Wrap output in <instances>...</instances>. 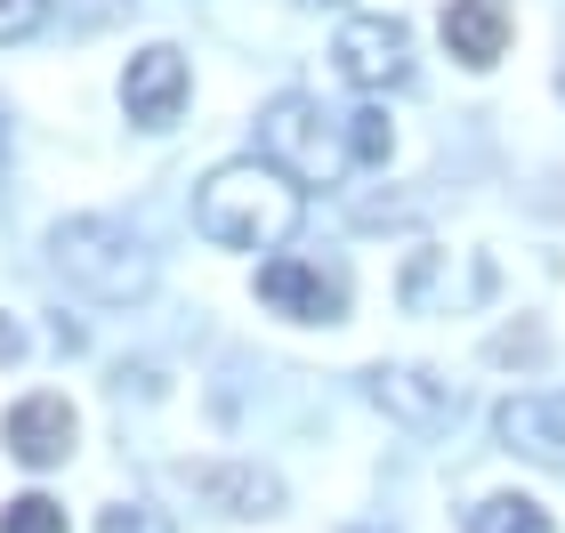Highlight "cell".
Here are the masks:
<instances>
[{"instance_id":"18","label":"cell","mask_w":565,"mask_h":533,"mask_svg":"<svg viewBox=\"0 0 565 533\" xmlns=\"http://www.w3.org/2000/svg\"><path fill=\"white\" fill-rule=\"evenodd\" d=\"M65 9H73V17H82V24H97V17H114V9H121V0H65Z\"/></svg>"},{"instance_id":"15","label":"cell","mask_w":565,"mask_h":533,"mask_svg":"<svg viewBox=\"0 0 565 533\" xmlns=\"http://www.w3.org/2000/svg\"><path fill=\"white\" fill-rule=\"evenodd\" d=\"M97 533H178L162 510H146V501H114L106 518H97Z\"/></svg>"},{"instance_id":"7","label":"cell","mask_w":565,"mask_h":533,"mask_svg":"<svg viewBox=\"0 0 565 533\" xmlns=\"http://www.w3.org/2000/svg\"><path fill=\"white\" fill-rule=\"evenodd\" d=\"M259 299L275 316H291V323H340L348 316V284L331 267H316V259H291V250L259 267Z\"/></svg>"},{"instance_id":"10","label":"cell","mask_w":565,"mask_h":533,"mask_svg":"<svg viewBox=\"0 0 565 533\" xmlns=\"http://www.w3.org/2000/svg\"><path fill=\"white\" fill-rule=\"evenodd\" d=\"M493 437H501L509 452H518V461L565 469V404H557V396H501Z\"/></svg>"},{"instance_id":"5","label":"cell","mask_w":565,"mask_h":533,"mask_svg":"<svg viewBox=\"0 0 565 533\" xmlns=\"http://www.w3.org/2000/svg\"><path fill=\"white\" fill-rule=\"evenodd\" d=\"M178 486L218 518H275L282 510V477L259 461H178Z\"/></svg>"},{"instance_id":"14","label":"cell","mask_w":565,"mask_h":533,"mask_svg":"<svg viewBox=\"0 0 565 533\" xmlns=\"http://www.w3.org/2000/svg\"><path fill=\"white\" fill-rule=\"evenodd\" d=\"M0 533H65V510L49 493H17L9 510H0Z\"/></svg>"},{"instance_id":"20","label":"cell","mask_w":565,"mask_h":533,"mask_svg":"<svg viewBox=\"0 0 565 533\" xmlns=\"http://www.w3.org/2000/svg\"><path fill=\"white\" fill-rule=\"evenodd\" d=\"M557 97H565V73H557Z\"/></svg>"},{"instance_id":"17","label":"cell","mask_w":565,"mask_h":533,"mask_svg":"<svg viewBox=\"0 0 565 533\" xmlns=\"http://www.w3.org/2000/svg\"><path fill=\"white\" fill-rule=\"evenodd\" d=\"M493 355H525V364H533V355H542V332H501Z\"/></svg>"},{"instance_id":"6","label":"cell","mask_w":565,"mask_h":533,"mask_svg":"<svg viewBox=\"0 0 565 533\" xmlns=\"http://www.w3.org/2000/svg\"><path fill=\"white\" fill-rule=\"evenodd\" d=\"M331 57H340V73L355 89H396L413 73V33H404V17H348Z\"/></svg>"},{"instance_id":"19","label":"cell","mask_w":565,"mask_h":533,"mask_svg":"<svg viewBox=\"0 0 565 533\" xmlns=\"http://www.w3.org/2000/svg\"><path fill=\"white\" fill-rule=\"evenodd\" d=\"M17 348H24V340H17V323H9V316H0V355H17Z\"/></svg>"},{"instance_id":"12","label":"cell","mask_w":565,"mask_h":533,"mask_svg":"<svg viewBox=\"0 0 565 533\" xmlns=\"http://www.w3.org/2000/svg\"><path fill=\"white\" fill-rule=\"evenodd\" d=\"M460 525H469V533H557L533 493H484V501L460 510Z\"/></svg>"},{"instance_id":"8","label":"cell","mask_w":565,"mask_h":533,"mask_svg":"<svg viewBox=\"0 0 565 533\" xmlns=\"http://www.w3.org/2000/svg\"><path fill=\"white\" fill-rule=\"evenodd\" d=\"M186 89H194V73H186V57H178L170 41L138 49L130 73H121V106H130L138 130H170V121L186 114Z\"/></svg>"},{"instance_id":"4","label":"cell","mask_w":565,"mask_h":533,"mask_svg":"<svg viewBox=\"0 0 565 533\" xmlns=\"http://www.w3.org/2000/svg\"><path fill=\"white\" fill-rule=\"evenodd\" d=\"M364 396L388 420H404L413 437H436V428L460 420V388H452L445 372H428V364H372L364 372Z\"/></svg>"},{"instance_id":"2","label":"cell","mask_w":565,"mask_h":533,"mask_svg":"<svg viewBox=\"0 0 565 533\" xmlns=\"http://www.w3.org/2000/svg\"><path fill=\"white\" fill-rule=\"evenodd\" d=\"M49 259L97 308H130V299L153 291V259L121 218H57L49 226Z\"/></svg>"},{"instance_id":"13","label":"cell","mask_w":565,"mask_h":533,"mask_svg":"<svg viewBox=\"0 0 565 533\" xmlns=\"http://www.w3.org/2000/svg\"><path fill=\"white\" fill-rule=\"evenodd\" d=\"M388 146H396V130H388V114H380V106H355L348 114V154L355 162H388Z\"/></svg>"},{"instance_id":"1","label":"cell","mask_w":565,"mask_h":533,"mask_svg":"<svg viewBox=\"0 0 565 533\" xmlns=\"http://www.w3.org/2000/svg\"><path fill=\"white\" fill-rule=\"evenodd\" d=\"M194 226L218 250H275L282 259V243H291V226H299V186L275 162H259V154L250 162H218L194 186Z\"/></svg>"},{"instance_id":"16","label":"cell","mask_w":565,"mask_h":533,"mask_svg":"<svg viewBox=\"0 0 565 533\" xmlns=\"http://www.w3.org/2000/svg\"><path fill=\"white\" fill-rule=\"evenodd\" d=\"M49 0H0V41H17V33H33Z\"/></svg>"},{"instance_id":"11","label":"cell","mask_w":565,"mask_h":533,"mask_svg":"<svg viewBox=\"0 0 565 533\" xmlns=\"http://www.w3.org/2000/svg\"><path fill=\"white\" fill-rule=\"evenodd\" d=\"M445 49L460 65H501L509 49V0H445Z\"/></svg>"},{"instance_id":"9","label":"cell","mask_w":565,"mask_h":533,"mask_svg":"<svg viewBox=\"0 0 565 533\" xmlns=\"http://www.w3.org/2000/svg\"><path fill=\"white\" fill-rule=\"evenodd\" d=\"M0 445H9V461L24 469H57L73 452V404L57 388H33L9 404V420H0Z\"/></svg>"},{"instance_id":"3","label":"cell","mask_w":565,"mask_h":533,"mask_svg":"<svg viewBox=\"0 0 565 533\" xmlns=\"http://www.w3.org/2000/svg\"><path fill=\"white\" fill-rule=\"evenodd\" d=\"M259 162H275L291 186H331V178L355 162L348 154V121L323 114L316 97L282 89V97H267V114H259Z\"/></svg>"}]
</instances>
